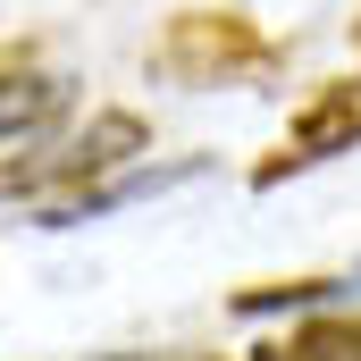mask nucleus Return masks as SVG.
Listing matches in <instances>:
<instances>
[{"label":"nucleus","mask_w":361,"mask_h":361,"mask_svg":"<svg viewBox=\"0 0 361 361\" xmlns=\"http://www.w3.org/2000/svg\"><path fill=\"white\" fill-rule=\"evenodd\" d=\"M152 68L169 76V85H252V76H269L277 68V42L252 25V17H235V8H177L169 25H160V42H152Z\"/></svg>","instance_id":"f257e3e1"},{"label":"nucleus","mask_w":361,"mask_h":361,"mask_svg":"<svg viewBox=\"0 0 361 361\" xmlns=\"http://www.w3.org/2000/svg\"><path fill=\"white\" fill-rule=\"evenodd\" d=\"M353 143H361V76H336L286 118V143L252 169V185H286L302 169H319V160H336V152H353Z\"/></svg>","instance_id":"f03ea898"},{"label":"nucleus","mask_w":361,"mask_h":361,"mask_svg":"<svg viewBox=\"0 0 361 361\" xmlns=\"http://www.w3.org/2000/svg\"><path fill=\"white\" fill-rule=\"evenodd\" d=\"M143 152H152V126H143L135 109H101V118H92V126L76 135V143H68V152L0 169V193H42V185H85V177H109V169L143 160Z\"/></svg>","instance_id":"7ed1b4c3"},{"label":"nucleus","mask_w":361,"mask_h":361,"mask_svg":"<svg viewBox=\"0 0 361 361\" xmlns=\"http://www.w3.org/2000/svg\"><path fill=\"white\" fill-rule=\"evenodd\" d=\"M68 76H51V68H0V152H25V143H42L59 118H68Z\"/></svg>","instance_id":"20e7f679"},{"label":"nucleus","mask_w":361,"mask_h":361,"mask_svg":"<svg viewBox=\"0 0 361 361\" xmlns=\"http://www.w3.org/2000/svg\"><path fill=\"white\" fill-rule=\"evenodd\" d=\"M252 361H361V319H353V311L294 319V328H286V336H269Z\"/></svg>","instance_id":"39448f33"},{"label":"nucleus","mask_w":361,"mask_h":361,"mask_svg":"<svg viewBox=\"0 0 361 361\" xmlns=\"http://www.w3.org/2000/svg\"><path fill=\"white\" fill-rule=\"evenodd\" d=\"M101 361H135V353H101Z\"/></svg>","instance_id":"423d86ee"},{"label":"nucleus","mask_w":361,"mask_h":361,"mask_svg":"<svg viewBox=\"0 0 361 361\" xmlns=\"http://www.w3.org/2000/svg\"><path fill=\"white\" fill-rule=\"evenodd\" d=\"M353 42H361V25H353Z\"/></svg>","instance_id":"0eeeda50"}]
</instances>
